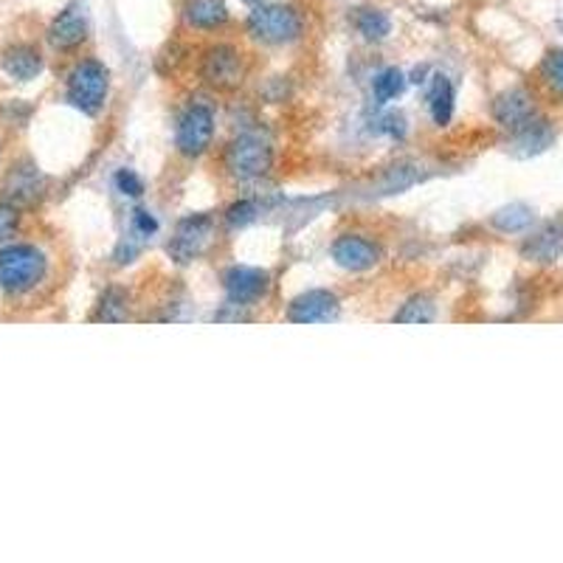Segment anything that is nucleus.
Wrapping results in <instances>:
<instances>
[{
  "mask_svg": "<svg viewBox=\"0 0 563 563\" xmlns=\"http://www.w3.org/2000/svg\"><path fill=\"white\" fill-rule=\"evenodd\" d=\"M46 274V257L35 246H9L0 251V288L26 293Z\"/></svg>",
  "mask_w": 563,
  "mask_h": 563,
  "instance_id": "1",
  "label": "nucleus"
},
{
  "mask_svg": "<svg viewBox=\"0 0 563 563\" xmlns=\"http://www.w3.org/2000/svg\"><path fill=\"white\" fill-rule=\"evenodd\" d=\"M248 35L257 40L268 42V46H282L302 35V14L293 7H257L248 14Z\"/></svg>",
  "mask_w": 563,
  "mask_h": 563,
  "instance_id": "2",
  "label": "nucleus"
},
{
  "mask_svg": "<svg viewBox=\"0 0 563 563\" xmlns=\"http://www.w3.org/2000/svg\"><path fill=\"white\" fill-rule=\"evenodd\" d=\"M108 97V68L97 60L79 62L68 76V102L83 113H97Z\"/></svg>",
  "mask_w": 563,
  "mask_h": 563,
  "instance_id": "3",
  "label": "nucleus"
},
{
  "mask_svg": "<svg viewBox=\"0 0 563 563\" xmlns=\"http://www.w3.org/2000/svg\"><path fill=\"white\" fill-rule=\"evenodd\" d=\"M228 170L242 180L260 178L271 170V147L257 136H240L228 147Z\"/></svg>",
  "mask_w": 563,
  "mask_h": 563,
  "instance_id": "4",
  "label": "nucleus"
},
{
  "mask_svg": "<svg viewBox=\"0 0 563 563\" xmlns=\"http://www.w3.org/2000/svg\"><path fill=\"white\" fill-rule=\"evenodd\" d=\"M200 76L207 79L212 88H237L242 83V57L232 46H214L203 54L200 62Z\"/></svg>",
  "mask_w": 563,
  "mask_h": 563,
  "instance_id": "5",
  "label": "nucleus"
},
{
  "mask_svg": "<svg viewBox=\"0 0 563 563\" xmlns=\"http://www.w3.org/2000/svg\"><path fill=\"white\" fill-rule=\"evenodd\" d=\"M214 136V116L209 108L203 104H195L180 116L178 133H175V141H178V150L184 155H200L207 152V147L212 145Z\"/></svg>",
  "mask_w": 563,
  "mask_h": 563,
  "instance_id": "6",
  "label": "nucleus"
},
{
  "mask_svg": "<svg viewBox=\"0 0 563 563\" xmlns=\"http://www.w3.org/2000/svg\"><path fill=\"white\" fill-rule=\"evenodd\" d=\"M212 217L209 214H192L178 223V232L170 242V257L175 262H192L195 257L212 240Z\"/></svg>",
  "mask_w": 563,
  "mask_h": 563,
  "instance_id": "7",
  "label": "nucleus"
},
{
  "mask_svg": "<svg viewBox=\"0 0 563 563\" xmlns=\"http://www.w3.org/2000/svg\"><path fill=\"white\" fill-rule=\"evenodd\" d=\"M338 313V299L330 290H310L290 304L288 316L296 324H318L330 322Z\"/></svg>",
  "mask_w": 563,
  "mask_h": 563,
  "instance_id": "8",
  "label": "nucleus"
},
{
  "mask_svg": "<svg viewBox=\"0 0 563 563\" xmlns=\"http://www.w3.org/2000/svg\"><path fill=\"white\" fill-rule=\"evenodd\" d=\"M88 35V23H85L83 7H68L65 12H60L54 17L49 28V42L57 51H71L76 49L79 42Z\"/></svg>",
  "mask_w": 563,
  "mask_h": 563,
  "instance_id": "9",
  "label": "nucleus"
},
{
  "mask_svg": "<svg viewBox=\"0 0 563 563\" xmlns=\"http://www.w3.org/2000/svg\"><path fill=\"white\" fill-rule=\"evenodd\" d=\"M333 260L347 271H366L380 260V248L372 246L364 237L347 234V237H338L336 246H333Z\"/></svg>",
  "mask_w": 563,
  "mask_h": 563,
  "instance_id": "10",
  "label": "nucleus"
},
{
  "mask_svg": "<svg viewBox=\"0 0 563 563\" xmlns=\"http://www.w3.org/2000/svg\"><path fill=\"white\" fill-rule=\"evenodd\" d=\"M493 113L496 118H499V124L513 133L524 130L527 124L536 122L533 102H529V97L524 93V90H508V93H502V97L496 99Z\"/></svg>",
  "mask_w": 563,
  "mask_h": 563,
  "instance_id": "11",
  "label": "nucleus"
},
{
  "mask_svg": "<svg viewBox=\"0 0 563 563\" xmlns=\"http://www.w3.org/2000/svg\"><path fill=\"white\" fill-rule=\"evenodd\" d=\"M268 290V274L260 268H232L226 274V293L234 304H251Z\"/></svg>",
  "mask_w": 563,
  "mask_h": 563,
  "instance_id": "12",
  "label": "nucleus"
},
{
  "mask_svg": "<svg viewBox=\"0 0 563 563\" xmlns=\"http://www.w3.org/2000/svg\"><path fill=\"white\" fill-rule=\"evenodd\" d=\"M7 198L12 207H28V203H35L37 198L42 195V178L40 172L35 170V166H14L12 172H9L7 178Z\"/></svg>",
  "mask_w": 563,
  "mask_h": 563,
  "instance_id": "13",
  "label": "nucleus"
},
{
  "mask_svg": "<svg viewBox=\"0 0 563 563\" xmlns=\"http://www.w3.org/2000/svg\"><path fill=\"white\" fill-rule=\"evenodd\" d=\"M0 65H3V71H7L12 79L28 83V79H35L42 71V57L35 46H12V49L3 54Z\"/></svg>",
  "mask_w": 563,
  "mask_h": 563,
  "instance_id": "14",
  "label": "nucleus"
},
{
  "mask_svg": "<svg viewBox=\"0 0 563 563\" xmlns=\"http://www.w3.org/2000/svg\"><path fill=\"white\" fill-rule=\"evenodd\" d=\"M186 23L195 28H217L228 21L223 0H186Z\"/></svg>",
  "mask_w": 563,
  "mask_h": 563,
  "instance_id": "15",
  "label": "nucleus"
},
{
  "mask_svg": "<svg viewBox=\"0 0 563 563\" xmlns=\"http://www.w3.org/2000/svg\"><path fill=\"white\" fill-rule=\"evenodd\" d=\"M428 108H431L434 122L440 124V127H446V124L451 122V116H453V88L442 74L434 76L431 88H428Z\"/></svg>",
  "mask_w": 563,
  "mask_h": 563,
  "instance_id": "16",
  "label": "nucleus"
},
{
  "mask_svg": "<svg viewBox=\"0 0 563 563\" xmlns=\"http://www.w3.org/2000/svg\"><path fill=\"white\" fill-rule=\"evenodd\" d=\"M358 32L366 37V40H384L389 32H392V21L389 14L378 12V9H361L355 17Z\"/></svg>",
  "mask_w": 563,
  "mask_h": 563,
  "instance_id": "17",
  "label": "nucleus"
},
{
  "mask_svg": "<svg viewBox=\"0 0 563 563\" xmlns=\"http://www.w3.org/2000/svg\"><path fill=\"white\" fill-rule=\"evenodd\" d=\"M395 322H398V324H428V322H434L431 299H426V296H414V299H409V302L403 304V310H400L398 316H395Z\"/></svg>",
  "mask_w": 563,
  "mask_h": 563,
  "instance_id": "18",
  "label": "nucleus"
},
{
  "mask_svg": "<svg viewBox=\"0 0 563 563\" xmlns=\"http://www.w3.org/2000/svg\"><path fill=\"white\" fill-rule=\"evenodd\" d=\"M405 88V76L400 74L398 68H386L384 74L375 76V99H378L380 104L384 102H392L395 97H400Z\"/></svg>",
  "mask_w": 563,
  "mask_h": 563,
  "instance_id": "19",
  "label": "nucleus"
},
{
  "mask_svg": "<svg viewBox=\"0 0 563 563\" xmlns=\"http://www.w3.org/2000/svg\"><path fill=\"white\" fill-rule=\"evenodd\" d=\"M124 316H127V296L116 288L108 290L97 313V322H122Z\"/></svg>",
  "mask_w": 563,
  "mask_h": 563,
  "instance_id": "20",
  "label": "nucleus"
},
{
  "mask_svg": "<svg viewBox=\"0 0 563 563\" xmlns=\"http://www.w3.org/2000/svg\"><path fill=\"white\" fill-rule=\"evenodd\" d=\"M533 214H529L527 207H508L493 217V226L502 228V232H522V228L529 226Z\"/></svg>",
  "mask_w": 563,
  "mask_h": 563,
  "instance_id": "21",
  "label": "nucleus"
},
{
  "mask_svg": "<svg viewBox=\"0 0 563 563\" xmlns=\"http://www.w3.org/2000/svg\"><path fill=\"white\" fill-rule=\"evenodd\" d=\"M543 79H547V85H550L555 93H561L563 97V49L561 51H550L547 54V60H543Z\"/></svg>",
  "mask_w": 563,
  "mask_h": 563,
  "instance_id": "22",
  "label": "nucleus"
},
{
  "mask_svg": "<svg viewBox=\"0 0 563 563\" xmlns=\"http://www.w3.org/2000/svg\"><path fill=\"white\" fill-rule=\"evenodd\" d=\"M17 223H21L17 207H12V203H0V242H7L9 237L17 232Z\"/></svg>",
  "mask_w": 563,
  "mask_h": 563,
  "instance_id": "23",
  "label": "nucleus"
},
{
  "mask_svg": "<svg viewBox=\"0 0 563 563\" xmlns=\"http://www.w3.org/2000/svg\"><path fill=\"white\" fill-rule=\"evenodd\" d=\"M116 186H118V192L130 195V198H138V195L145 192V184H141L136 172H130V170L118 172V175H116Z\"/></svg>",
  "mask_w": 563,
  "mask_h": 563,
  "instance_id": "24",
  "label": "nucleus"
},
{
  "mask_svg": "<svg viewBox=\"0 0 563 563\" xmlns=\"http://www.w3.org/2000/svg\"><path fill=\"white\" fill-rule=\"evenodd\" d=\"M254 212H257L254 203H251V200H242V203H237V207L228 209V223H234V226L240 223L242 226V223L254 221Z\"/></svg>",
  "mask_w": 563,
  "mask_h": 563,
  "instance_id": "25",
  "label": "nucleus"
},
{
  "mask_svg": "<svg viewBox=\"0 0 563 563\" xmlns=\"http://www.w3.org/2000/svg\"><path fill=\"white\" fill-rule=\"evenodd\" d=\"M133 226H136V232L141 234V237H150V234L159 232V223H155V217H152L150 212H145V209H138V212L133 214Z\"/></svg>",
  "mask_w": 563,
  "mask_h": 563,
  "instance_id": "26",
  "label": "nucleus"
},
{
  "mask_svg": "<svg viewBox=\"0 0 563 563\" xmlns=\"http://www.w3.org/2000/svg\"><path fill=\"white\" fill-rule=\"evenodd\" d=\"M246 3H251V7H257V3H260V0H246Z\"/></svg>",
  "mask_w": 563,
  "mask_h": 563,
  "instance_id": "27",
  "label": "nucleus"
}]
</instances>
